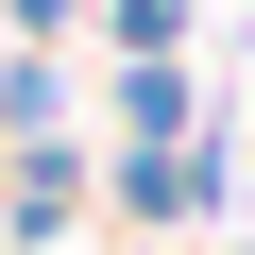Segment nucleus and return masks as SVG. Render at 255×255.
<instances>
[{
	"label": "nucleus",
	"instance_id": "1",
	"mask_svg": "<svg viewBox=\"0 0 255 255\" xmlns=\"http://www.w3.org/2000/svg\"><path fill=\"white\" fill-rule=\"evenodd\" d=\"M119 34H136V51H170V34H187V0H119Z\"/></svg>",
	"mask_w": 255,
	"mask_h": 255
}]
</instances>
